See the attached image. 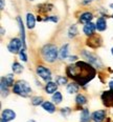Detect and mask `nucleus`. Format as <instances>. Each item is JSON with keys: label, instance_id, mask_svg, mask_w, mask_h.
Returning <instances> with one entry per match:
<instances>
[{"label": "nucleus", "instance_id": "nucleus-1", "mask_svg": "<svg viewBox=\"0 0 113 122\" xmlns=\"http://www.w3.org/2000/svg\"><path fill=\"white\" fill-rule=\"evenodd\" d=\"M66 73L70 78L77 81V84L82 86L87 84L95 76V70L92 67V65L84 62V61H80V62H77L75 65L68 66Z\"/></svg>", "mask_w": 113, "mask_h": 122}, {"label": "nucleus", "instance_id": "nucleus-2", "mask_svg": "<svg viewBox=\"0 0 113 122\" xmlns=\"http://www.w3.org/2000/svg\"><path fill=\"white\" fill-rule=\"evenodd\" d=\"M58 49L54 44H47L42 49V56L47 62H54L58 58Z\"/></svg>", "mask_w": 113, "mask_h": 122}, {"label": "nucleus", "instance_id": "nucleus-3", "mask_svg": "<svg viewBox=\"0 0 113 122\" xmlns=\"http://www.w3.org/2000/svg\"><path fill=\"white\" fill-rule=\"evenodd\" d=\"M14 93L22 96V97H27L32 93V88L26 81L20 80L14 85Z\"/></svg>", "mask_w": 113, "mask_h": 122}, {"label": "nucleus", "instance_id": "nucleus-4", "mask_svg": "<svg viewBox=\"0 0 113 122\" xmlns=\"http://www.w3.org/2000/svg\"><path fill=\"white\" fill-rule=\"evenodd\" d=\"M37 74L42 79L47 81V82H49V81L51 80V73H50V71L47 67L43 66V65H39V66L37 67Z\"/></svg>", "mask_w": 113, "mask_h": 122}, {"label": "nucleus", "instance_id": "nucleus-5", "mask_svg": "<svg viewBox=\"0 0 113 122\" xmlns=\"http://www.w3.org/2000/svg\"><path fill=\"white\" fill-rule=\"evenodd\" d=\"M21 45H22V41L19 40L18 38H14V39L11 40V42L9 43L7 45V49L11 53H14V54H17L19 53L20 49H21Z\"/></svg>", "mask_w": 113, "mask_h": 122}, {"label": "nucleus", "instance_id": "nucleus-6", "mask_svg": "<svg viewBox=\"0 0 113 122\" xmlns=\"http://www.w3.org/2000/svg\"><path fill=\"white\" fill-rule=\"evenodd\" d=\"M103 103L107 107H112L113 106V91H106L102 95Z\"/></svg>", "mask_w": 113, "mask_h": 122}, {"label": "nucleus", "instance_id": "nucleus-7", "mask_svg": "<svg viewBox=\"0 0 113 122\" xmlns=\"http://www.w3.org/2000/svg\"><path fill=\"white\" fill-rule=\"evenodd\" d=\"M83 55L89 60V62L91 63V64L96 65V66H102V62L99 61V57H96L94 54H92V53H90V52H87V51H84Z\"/></svg>", "mask_w": 113, "mask_h": 122}, {"label": "nucleus", "instance_id": "nucleus-8", "mask_svg": "<svg viewBox=\"0 0 113 122\" xmlns=\"http://www.w3.org/2000/svg\"><path fill=\"white\" fill-rule=\"evenodd\" d=\"M100 44H102V39H100V37L95 36V35L90 36V38L87 40V45L92 49H96V47L100 46Z\"/></svg>", "mask_w": 113, "mask_h": 122}, {"label": "nucleus", "instance_id": "nucleus-9", "mask_svg": "<svg viewBox=\"0 0 113 122\" xmlns=\"http://www.w3.org/2000/svg\"><path fill=\"white\" fill-rule=\"evenodd\" d=\"M17 21H18V24H19V27H20V35H21L22 45H23V47L25 49V47H26V43H25V32H24V25H23V22H22L21 17H18V18H17Z\"/></svg>", "mask_w": 113, "mask_h": 122}, {"label": "nucleus", "instance_id": "nucleus-10", "mask_svg": "<svg viewBox=\"0 0 113 122\" xmlns=\"http://www.w3.org/2000/svg\"><path fill=\"white\" fill-rule=\"evenodd\" d=\"M106 118V112L105 111H96L92 114V119L95 122H102Z\"/></svg>", "mask_w": 113, "mask_h": 122}, {"label": "nucleus", "instance_id": "nucleus-11", "mask_svg": "<svg viewBox=\"0 0 113 122\" xmlns=\"http://www.w3.org/2000/svg\"><path fill=\"white\" fill-rule=\"evenodd\" d=\"M95 29H96V25L93 24L92 22H89V23H86V25L84 26V33L87 36H92L94 34Z\"/></svg>", "mask_w": 113, "mask_h": 122}, {"label": "nucleus", "instance_id": "nucleus-12", "mask_svg": "<svg viewBox=\"0 0 113 122\" xmlns=\"http://www.w3.org/2000/svg\"><path fill=\"white\" fill-rule=\"evenodd\" d=\"M2 117H3L4 119H6L7 121H12L16 118V114H15L14 111L6 108V110H4L3 112H2Z\"/></svg>", "mask_w": 113, "mask_h": 122}, {"label": "nucleus", "instance_id": "nucleus-13", "mask_svg": "<svg viewBox=\"0 0 113 122\" xmlns=\"http://www.w3.org/2000/svg\"><path fill=\"white\" fill-rule=\"evenodd\" d=\"M92 18H93L92 13L85 12V13H83L81 15V17H80V21H81L82 23H89V22H91Z\"/></svg>", "mask_w": 113, "mask_h": 122}, {"label": "nucleus", "instance_id": "nucleus-14", "mask_svg": "<svg viewBox=\"0 0 113 122\" xmlns=\"http://www.w3.org/2000/svg\"><path fill=\"white\" fill-rule=\"evenodd\" d=\"M95 25H96V29L99 30V32H103V30H106L107 22H106V20H105L104 17H99V18L96 20V23H95Z\"/></svg>", "mask_w": 113, "mask_h": 122}, {"label": "nucleus", "instance_id": "nucleus-15", "mask_svg": "<svg viewBox=\"0 0 113 122\" xmlns=\"http://www.w3.org/2000/svg\"><path fill=\"white\" fill-rule=\"evenodd\" d=\"M57 88H58V83L56 84L54 82H51V81L47 82L46 86H45V91H46L47 94H54L57 92Z\"/></svg>", "mask_w": 113, "mask_h": 122}, {"label": "nucleus", "instance_id": "nucleus-16", "mask_svg": "<svg viewBox=\"0 0 113 122\" xmlns=\"http://www.w3.org/2000/svg\"><path fill=\"white\" fill-rule=\"evenodd\" d=\"M26 23H27V27H28L29 30L34 29V27H35L36 19H35L34 15L31 14V13H28V14H27V16H26Z\"/></svg>", "mask_w": 113, "mask_h": 122}, {"label": "nucleus", "instance_id": "nucleus-17", "mask_svg": "<svg viewBox=\"0 0 113 122\" xmlns=\"http://www.w3.org/2000/svg\"><path fill=\"white\" fill-rule=\"evenodd\" d=\"M42 106H43V108L46 112H48V113H54V111H56V106L54 105L51 102H49V101H45V102L42 103Z\"/></svg>", "mask_w": 113, "mask_h": 122}, {"label": "nucleus", "instance_id": "nucleus-18", "mask_svg": "<svg viewBox=\"0 0 113 122\" xmlns=\"http://www.w3.org/2000/svg\"><path fill=\"white\" fill-rule=\"evenodd\" d=\"M7 87H9V84L6 83L5 78L2 77L1 78V93H2V96H7V94H9Z\"/></svg>", "mask_w": 113, "mask_h": 122}, {"label": "nucleus", "instance_id": "nucleus-19", "mask_svg": "<svg viewBox=\"0 0 113 122\" xmlns=\"http://www.w3.org/2000/svg\"><path fill=\"white\" fill-rule=\"evenodd\" d=\"M90 121V113L89 110L84 108L81 114V122H89Z\"/></svg>", "mask_w": 113, "mask_h": 122}, {"label": "nucleus", "instance_id": "nucleus-20", "mask_svg": "<svg viewBox=\"0 0 113 122\" xmlns=\"http://www.w3.org/2000/svg\"><path fill=\"white\" fill-rule=\"evenodd\" d=\"M67 56H68V44H65L60 50V57L61 59H66Z\"/></svg>", "mask_w": 113, "mask_h": 122}, {"label": "nucleus", "instance_id": "nucleus-21", "mask_svg": "<svg viewBox=\"0 0 113 122\" xmlns=\"http://www.w3.org/2000/svg\"><path fill=\"white\" fill-rule=\"evenodd\" d=\"M79 91V86H77V83H70V84L67 85V92L69 94H75Z\"/></svg>", "mask_w": 113, "mask_h": 122}, {"label": "nucleus", "instance_id": "nucleus-22", "mask_svg": "<svg viewBox=\"0 0 113 122\" xmlns=\"http://www.w3.org/2000/svg\"><path fill=\"white\" fill-rule=\"evenodd\" d=\"M77 35V25H75V24H72L71 26L69 27L68 37L69 38H74Z\"/></svg>", "mask_w": 113, "mask_h": 122}, {"label": "nucleus", "instance_id": "nucleus-23", "mask_svg": "<svg viewBox=\"0 0 113 122\" xmlns=\"http://www.w3.org/2000/svg\"><path fill=\"white\" fill-rule=\"evenodd\" d=\"M75 101H77V105H84V104H86V102H87V99L84 95H81V94H80V95L77 96Z\"/></svg>", "mask_w": 113, "mask_h": 122}, {"label": "nucleus", "instance_id": "nucleus-24", "mask_svg": "<svg viewBox=\"0 0 113 122\" xmlns=\"http://www.w3.org/2000/svg\"><path fill=\"white\" fill-rule=\"evenodd\" d=\"M13 72H14L15 74H20L23 71V67H22V65L20 64V63L18 62H15V63H13Z\"/></svg>", "mask_w": 113, "mask_h": 122}, {"label": "nucleus", "instance_id": "nucleus-25", "mask_svg": "<svg viewBox=\"0 0 113 122\" xmlns=\"http://www.w3.org/2000/svg\"><path fill=\"white\" fill-rule=\"evenodd\" d=\"M52 100L57 104L61 103L62 102V94L60 93V92H56V93L54 94V96H52Z\"/></svg>", "mask_w": 113, "mask_h": 122}, {"label": "nucleus", "instance_id": "nucleus-26", "mask_svg": "<svg viewBox=\"0 0 113 122\" xmlns=\"http://www.w3.org/2000/svg\"><path fill=\"white\" fill-rule=\"evenodd\" d=\"M57 83L60 85H64L67 83V78L64 77V76H59V77L57 78Z\"/></svg>", "mask_w": 113, "mask_h": 122}, {"label": "nucleus", "instance_id": "nucleus-27", "mask_svg": "<svg viewBox=\"0 0 113 122\" xmlns=\"http://www.w3.org/2000/svg\"><path fill=\"white\" fill-rule=\"evenodd\" d=\"M5 80H6V83L9 84V86L14 85V75H12V74H9V75L5 77Z\"/></svg>", "mask_w": 113, "mask_h": 122}, {"label": "nucleus", "instance_id": "nucleus-28", "mask_svg": "<svg viewBox=\"0 0 113 122\" xmlns=\"http://www.w3.org/2000/svg\"><path fill=\"white\" fill-rule=\"evenodd\" d=\"M42 101H43L42 97H34V98L32 99V105H40V104L42 103Z\"/></svg>", "mask_w": 113, "mask_h": 122}, {"label": "nucleus", "instance_id": "nucleus-29", "mask_svg": "<svg viewBox=\"0 0 113 122\" xmlns=\"http://www.w3.org/2000/svg\"><path fill=\"white\" fill-rule=\"evenodd\" d=\"M19 55H20V59H21L22 61H24V62H26V61H27V56H26V53H25V49H24V47L20 51Z\"/></svg>", "mask_w": 113, "mask_h": 122}, {"label": "nucleus", "instance_id": "nucleus-30", "mask_svg": "<svg viewBox=\"0 0 113 122\" xmlns=\"http://www.w3.org/2000/svg\"><path fill=\"white\" fill-rule=\"evenodd\" d=\"M58 17H56V16H49V17H46V18H45V21H52V22H54V23H56V22H58Z\"/></svg>", "mask_w": 113, "mask_h": 122}, {"label": "nucleus", "instance_id": "nucleus-31", "mask_svg": "<svg viewBox=\"0 0 113 122\" xmlns=\"http://www.w3.org/2000/svg\"><path fill=\"white\" fill-rule=\"evenodd\" d=\"M70 112H71V111H70V108H69V107H64V108H62L61 113H62V115L64 116V117H66V116L70 113Z\"/></svg>", "mask_w": 113, "mask_h": 122}, {"label": "nucleus", "instance_id": "nucleus-32", "mask_svg": "<svg viewBox=\"0 0 113 122\" xmlns=\"http://www.w3.org/2000/svg\"><path fill=\"white\" fill-rule=\"evenodd\" d=\"M77 59V56H71V57H69V60H70V61H75Z\"/></svg>", "mask_w": 113, "mask_h": 122}, {"label": "nucleus", "instance_id": "nucleus-33", "mask_svg": "<svg viewBox=\"0 0 113 122\" xmlns=\"http://www.w3.org/2000/svg\"><path fill=\"white\" fill-rule=\"evenodd\" d=\"M109 86H110V90L113 91V80L112 81H110V83H109Z\"/></svg>", "mask_w": 113, "mask_h": 122}, {"label": "nucleus", "instance_id": "nucleus-34", "mask_svg": "<svg viewBox=\"0 0 113 122\" xmlns=\"http://www.w3.org/2000/svg\"><path fill=\"white\" fill-rule=\"evenodd\" d=\"M4 9V0H1V10Z\"/></svg>", "mask_w": 113, "mask_h": 122}, {"label": "nucleus", "instance_id": "nucleus-35", "mask_svg": "<svg viewBox=\"0 0 113 122\" xmlns=\"http://www.w3.org/2000/svg\"><path fill=\"white\" fill-rule=\"evenodd\" d=\"M1 122H7V120H6V119H4L3 117H2V118H1Z\"/></svg>", "mask_w": 113, "mask_h": 122}, {"label": "nucleus", "instance_id": "nucleus-36", "mask_svg": "<svg viewBox=\"0 0 113 122\" xmlns=\"http://www.w3.org/2000/svg\"><path fill=\"white\" fill-rule=\"evenodd\" d=\"M27 122H35V120H28Z\"/></svg>", "mask_w": 113, "mask_h": 122}, {"label": "nucleus", "instance_id": "nucleus-37", "mask_svg": "<svg viewBox=\"0 0 113 122\" xmlns=\"http://www.w3.org/2000/svg\"><path fill=\"white\" fill-rule=\"evenodd\" d=\"M110 7H111V9H113V3L111 4V5H110Z\"/></svg>", "mask_w": 113, "mask_h": 122}, {"label": "nucleus", "instance_id": "nucleus-38", "mask_svg": "<svg viewBox=\"0 0 113 122\" xmlns=\"http://www.w3.org/2000/svg\"><path fill=\"white\" fill-rule=\"evenodd\" d=\"M111 52H112V55H113V49H112V51H111Z\"/></svg>", "mask_w": 113, "mask_h": 122}, {"label": "nucleus", "instance_id": "nucleus-39", "mask_svg": "<svg viewBox=\"0 0 113 122\" xmlns=\"http://www.w3.org/2000/svg\"><path fill=\"white\" fill-rule=\"evenodd\" d=\"M29 1H34V0H29Z\"/></svg>", "mask_w": 113, "mask_h": 122}, {"label": "nucleus", "instance_id": "nucleus-40", "mask_svg": "<svg viewBox=\"0 0 113 122\" xmlns=\"http://www.w3.org/2000/svg\"><path fill=\"white\" fill-rule=\"evenodd\" d=\"M112 17H113V16H112Z\"/></svg>", "mask_w": 113, "mask_h": 122}]
</instances>
